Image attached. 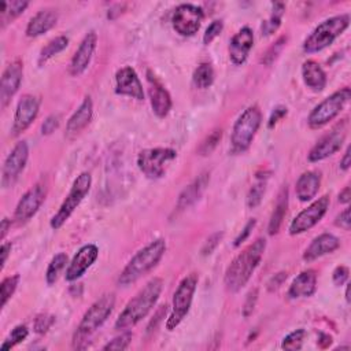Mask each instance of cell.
I'll use <instances>...</instances> for the list:
<instances>
[{
    "instance_id": "cell-31",
    "label": "cell",
    "mask_w": 351,
    "mask_h": 351,
    "mask_svg": "<svg viewBox=\"0 0 351 351\" xmlns=\"http://www.w3.org/2000/svg\"><path fill=\"white\" fill-rule=\"evenodd\" d=\"M0 5H1L0 22H1V27H4L5 25L11 23L15 18H18L26 10L29 3L15 0V1H1Z\"/></svg>"
},
{
    "instance_id": "cell-37",
    "label": "cell",
    "mask_w": 351,
    "mask_h": 351,
    "mask_svg": "<svg viewBox=\"0 0 351 351\" xmlns=\"http://www.w3.org/2000/svg\"><path fill=\"white\" fill-rule=\"evenodd\" d=\"M27 335H29V330H27V328H26L25 325H16V326L11 330V333L8 335V337L4 340V343L1 344L0 348H1L3 351L12 348V347H15L18 343L23 341V340L27 337Z\"/></svg>"
},
{
    "instance_id": "cell-39",
    "label": "cell",
    "mask_w": 351,
    "mask_h": 351,
    "mask_svg": "<svg viewBox=\"0 0 351 351\" xmlns=\"http://www.w3.org/2000/svg\"><path fill=\"white\" fill-rule=\"evenodd\" d=\"M304 336H306V330L304 329H296V330L288 333L282 339L281 347L284 350H291V351L300 350L302 344H303V340H304Z\"/></svg>"
},
{
    "instance_id": "cell-53",
    "label": "cell",
    "mask_w": 351,
    "mask_h": 351,
    "mask_svg": "<svg viewBox=\"0 0 351 351\" xmlns=\"http://www.w3.org/2000/svg\"><path fill=\"white\" fill-rule=\"evenodd\" d=\"M11 243H3L1 244V248H0V254H1V265H0V269L3 270L5 262H7V258H8V254L11 252Z\"/></svg>"
},
{
    "instance_id": "cell-32",
    "label": "cell",
    "mask_w": 351,
    "mask_h": 351,
    "mask_svg": "<svg viewBox=\"0 0 351 351\" xmlns=\"http://www.w3.org/2000/svg\"><path fill=\"white\" fill-rule=\"evenodd\" d=\"M267 180H269L267 173L263 171V173L256 174L255 181L251 185V188L248 191V195H247V206L250 208H255L262 202V197H263L265 191H266Z\"/></svg>"
},
{
    "instance_id": "cell-20",
    "label": "cell",
    "mask_w": 351,
    "mask_h": 351,
    "mask_svg": "<svg viewBox=\"0 0 351 351\" xmlns=\"http://www.w3.org/2000/svg\"><path fill=\"white\" fill-rule=\"evenodd\" d=\"M99 248L95 244L82 245L77 254L73 256L67 270H66V280L75 281L78 280L97 259Z\"/></svg>"
},
{
    "instance_id": "cell-17",
    "label": "cell",
    "mask_w": 351,
    "mask_h": 351,
    "mask_svg": "<svg viewBox=\"0 0 351 351\" xmlns=\"http://www.w3.org/2000/svg\"><path fill=\"white\" fill-rule=\"evenodd\" d=\"M23 75V64L21 60L11 62L1 74L0 82V104L4 108L10 101L11 97L16 93Z\"/></svg>"
},
{
    "instance_id": "cell-50",
    "label": "cell",
    "mask_w": 351,
    "mask_h": 351,
    "mask_svg": "<svg viewBox=\"0 0 351 351\" xmlns=\"http://www.w3.org/2000/svg\"><path fill=\"white\" fill-rule=\"evenodd\" d=\"M255 223H256V221H255V219H250V221L245 223V226L243 228L241 233L234 239V243H233V245H234V247H239L243 241H245V240H247V237L250 236V233H251V230L254 229Z\"/></svg>"
},
{
    "instance_id": "cell-24",
    "label": "cell",
    "mask_w": 351,
    "mask_h": 351,
    "mask_svg": "<svg viewBox=\"0 0 351 351\" xmlns=\"http://www.w3.org/2000/svg\"><path fill=\"white\" fill-rule=\"evenodd\" d=\"M92 112H93L92 99L89 96H86L82 100V103L80 104V107L74 111V114L69 118V121L66 123V136L71 138V137L80 134L90 122Z\"/></svg>"
},
{
    "instance_id": "cell-47",
    "label": "cell",
    "mask_w": 351,
    "mask_h": 351,
    "mask_svg": "<svg viewBox=\"0 0 351 351\" xmlns=\"http://www.w3.org/2000/svg\"><path fill=\"white\" fill-rule=\"evenodd\" d=\"M348 274H350L348 267H346V266H337V267L333 270V273H332L333 284L337 285V287L344 285V284L347 282V280H348Z\"/></svg>"
},
{
    "instance_id": "cell-5",
    "label": "cell",
    "mask_w": 351,
    "mask_h": 351,
    "mask_svg": "<svg viewBox=\"0 0 351 351\" xmlns=\"http://www.w3.org/2000/svg\"><path fill=\"white\" fill-rule=\"evenodd\" d=\"M350 25V15L340 14L322 21L303 41V49L314 53L329 47Z\"/></svg>"
},
{
    "instance_id": "cell-7",
    "label": "cell",
    "mask_w": 351,
    "mask_h": 351,
    "mask_svg": "<svg viewBox=\"0 0 351 351\" xmlns=\"http://www.w3.org/2000/svg\"><path fill=\"white\" fill-rule=\"evenodd\" d=\"M197 285V276L195 273H191L185 276L181 282L178 284L174 295H173V304H171V313L166 321V328L169 330L176 329L181 321L186 317L189 313L193 293L196 291Z\"/></svg>"
},
{
    "instance_id": "cell-56",
    "label": "cell",
    "mask_w": 351,
    "mask_h": 351,
    "mask_svg": "<svg viewBox=\"0 0 351 351\" xmlns=\"http://www.w3.org/2000/svg\"><path fill=\"white\" fill-rule=\"evenodd\" d=\"M10 225H11V221H10L8 218H3L1 225H0V239H1V240L5 237V234H7V232H8Z\"/></svg>"
},
{
    "instance_id": "cell-41",
    "label": "cell",
    "mask_w": 351,
    "mask_h": 351,
    "mask_svg": "<svg viewBox=\"0 0 351 351\" xmlns=\"http://www.w3.org/2000/svg\"><path fill=\"white\" fill-rule=\"evenodd\" d=\"M221 136H222V132H221V129L218 130H214L211 134H208V137L202 143V145H200V148H199V152L202 154V155H207V154H210L215 147H217V144H218V141L221 140Z\"/></svg>"
},
{
    "instance_id": "cell-44",
    "label": "cell",
    "mask_w": 351,
    "mask_h": 351,
    "mask_svg": "<svg viewBox=\"0 0 351 351\" xmlns=\"http://www.w3.org/2000/svg\"><path fill=\"white\" fill-rule=\"evenodd\" d=\"M222 29H223L222 21H218V19H217V21H213V22L208 25V27L206 29L204 34H203V43H204L206 45H208L215 37H218V36L221 34Z\"/></svg>"
},
{
    "instance_id": "cell-6",
    "label": "cell",
    "mask_w": 351,
    "mask_h": 351,
    "mask_svg": "<svg viewBox=\"0 0 351 351\" xmlns=\"http://www.w3.org/2000/svg\"><path fill=\"white\" fill-rule=\"evenodd\" d=\"M262 114L256 106L247 107L236 119L230 137V151L241 154L247 151L261 126Z\"/></svg>"
},
{
    "instance_id": "cell-18",
    "label": "cell",
    "mask_w": 351,
    "mask_h": 351,
    "mask_svg": "<svg viewBox=\"0 0 351 351\" xmlns=\"http://www.w3.org/2000/svg\"><path fill=\"white\" fill-rule=\"evenodd\" d=\"M115 93L129 96L136 100L144 99L143 85L138 80L137 73L130 66L121 67L115 74Z\"/></svg>"
},
{
    "instance_id": "cell-36",
    "label": "cell",
    "mask_w": 351,
    "mask_h": 351,
    "mask_svg": "<svg viewBox=\"0 0 351 351\" xmlns=\"http://www.w3.org/2000/svg\"><path fill=\"white\" fill-rule=\"evenodd\" d=\"M66 263H67V255L64 252H59L51 259V262L47 267V273H45V280H47L48 285H52L56 282V280H58L60 271L64 269Z\"/></svg>"
},
{
    "instance_id": "cell-15",
    "label": "cell",
    "mask_w": 351,
    "mask_h": 351,
    "mask_svg": "<svg viewBox=\"0 0 351 351\" xmlns=\"http://www.w3.org/2000/svg\"><path fill=\"white\" fill-rule=\"evenodd\" d=\"M40 110V99L33 95H25L18 101L14 122L11 126V136H18L25 132L36 119Z\"/></svg>"
},
{
    "instance_id": "cell-13",
    "label": "cell",
    "mask_w": 351,
    "mask_h": 351,
    "mask_svg": "<svg viewBox=\"0 0 351 351\" xmlns=\"http://www.w3.org/2000/svg\"><path fill=\"white\" fill-rule=\"evenodd\" d=\"M29 156V147L26 141H19L11 149L8 156L4 160L1 170V185L3 188H10L18 180L19 174L26 166Z\"/></svg>"
},
{
    "instance_id": "cell-27",
    "label": "cell",
    "mask_w": 351,
    "mask_h": 351,
    "mask_svg": "<svg viewBox=\"0 0 351 351\" xmlns=\"http://www.w3.org/2000/svg\"><path fill=\"white\" fill-rule=\"evenodd\" d=\"M208 181H210V174L203 173L197 178H195L188 186H185L178 196L177 206H176L177 211H182V210L188 208L189 206H192L200 197V195L206 189Z\"/></svg>"
},
{
    "instance_id": "cell-43",
    "label": "cell",
    "mask_w": 351,
    "mask_h": 351,
    "mask_svg": "<svg viewBox=\"0 0 351 351\" xmlns=\"http://www.w3.org/2000/svg\"><path fill=\"white\" fill-rule=\"evenodd\" d=\"M132 340V335L128 332V333H122L121 336H117L115 339H112L111 341H108L103 350H126L129 347V343Z\"/></svg>"
},
{
    "instance_id": "cell-45",
    "label": "cell",
    "mask_w": 351,
    "mask_h": 351,
    "mask_svg": "<svg viewBox=\"0 0 351 351\" xmlns=\"http://www.w3.org/2000/svg\"><path fill=\"white\" fill-rule=\"evenodd\" d=\"M222 237H223V233H222V232H215V233H213V234L204 241V244H203V247H202V255H203V256L210 255V254L218 247V244L221 243Z\"/></svg>"
},
{
    "instance_id": "cell-12",
    "label": "cell",
    "mask_w": 351,
    "mask_h": 351,
    "mask_svg": "<svg viewBox=\"0 0 351 351\" xmlns=\"http://www.w3.org/2000/svg\"><path fill=\"white\" fill-rule=\"evenodd\" d=\"M204 12L202 7L195 4H180L171 18L173 29L181 36H193L203 21Z\"/></svg>"
},
{
    "instance_id": "cell-34",
    "label": "cell",
    "mask_w": 351,
    "mask_h": 351,
    "mask_svg": "<svg viewBox=\"0 0 351 351\" xmlns=\"http://www.w3.org/2000/svg\"><path fill=\"white\" fill-rule=\"evenodd\" d=\"M67 45H69V38L66 36H58L53 40L48 41L47 45L43 47V49L40 51L38 64L43 66L48 59H51L53 55L62 52Z\"/></svg>"
},
{
    "instance_id": "cell-8",
    "label": "cell",
    "mask_w": 351,
    "mask_h": 351,
    "mask_svg": "<svg viewBox=\"0 0 351 351\" xmlns=\"http://www.w3.org/2000/svg\"><path fill=\"white\" fill-rule=\"evenodd\" d=\"M350 97H351V90L350 88L346 86V88H341L340 90H336L326 99H324L310 112L307 118L308 126L313 129H319L326 123H329L333 118H336L340 114V111L348 103Z\"/></svg>"
},
{
    "instance_id": "cell-52",
    "label": "cell",
    "mask_w": 351,
    "mask_h": 351,
    "mask_svg": "<svg viewBox=\"0 0 351 351\" xmlns=\"http://www.w3.org/2000/svg\"><path fill=\"white\" fill-rule=\"evenodd\" d=\"M287 280V273L285 271H280L277 274H274L269 282H267V289L269 291H276L277 288H280L282 285V282Z\"/></svg>"
},
{
    "instance_id": "cell-33",
    "label": "cell",
    "mask_w": 351,
    "mask_h": 351,
    "mask_svg": "<svg viewBox=\"0 0 351 351\" xmlns=\"http://www.w3.org/2000/svg\"><path fill=\"white\" fill-rule=\"evenodd\" d=\"M284 11H285V5L282 3H271V14L269 19L262 22V26H261V32L263 36H270L280 27Z\"/></svg>"
},
{
    "instance_id": "cell-26",
    "label": "cell",
    "mask_w": 351,
    "mask_h": 351,
    "mask_svg": "<svg viewBox=\"0 0 351 351\" xmlns=\"http://www.w3.org/2000/svg\"><path fill=\"white\" fill-rule=\"evenodd\" d=\"M317 288V274L313 269L304 270L298 274L288 289V296L291 299L308 298L315 292Z\"/></svg>"
},
{
    "instance_id": "cell-25",
    "label": "cell",
    "mask_w": 351,
    "mask_h": 351,
    "mask_svg": "<svg viewBox=\"0 0 351 351\" xmlns=\"http://www.w3.org/2000/svg\"><path fill=\"white\" fill-rule=\"evenodd\" d=\"M58 22V12L52 8L40 10L37 14H34L27 26H26V36L27 37H37L48 30H51Z\"/></svg>"
},
{
    "instance_id": "cell-49",
    "label": "cell",
    "mask_w": 351,
    "mask_h": 351,
    "mask_svg": "<svg viewBox=\"0 0 351 351\" xmlns=\"http://www.w3.org/2000/svg\"><path fill=\"white\" fill-rule=\"evenodd\" d=\"M335 225L344 229V230H350V225H351V218H350V208H344L335 219Z\"/></svg>"
},
{
    "instance_id": "cell-46",
    "label": "cell",
    "mask_w": 351,
    "mask_h": 351,
    "mask_svg": "<svg viewBox=\"0 0 351 351\" xmlns=\"http://www.w3.org/2000/svg\"><path fill=\"white\" fill-rule=\"evenodd\" d=\"M256 300H258V289L255 288V289H252V291L248 292L247 299H245L244 306H243V315H244L245 318H248V317L252 314L254 307H255V304H256Z\"/></svg>"
},
{
    "instance_id": "cell-21",
    "label": "cell",
    "mask_w": 351,
    "mask_h": 351,
    "mask_svg": "<svg viewBox=\"0 0 351 351\" xmlns=\"http://www.w3.org/2000/svg\"><path fill=\"white\" fill-rule=\"evenodd\" d=\"M96 43H97V36L95 32H89L84 37L78 49L75 51L74 56L71 58V62L69 66V71L73 77L81 75L88 69L90 59L93 56L95 48H96Z\"/></svg>"
},
{
    "instance_id": "cell-19",
    "label": "cell",
    "mask_w": 351,
    "mask_h": 351,
    "mask_svg": "<svg viewBox=\"0 0 351 351\" xmlns=\"http://www.w3.org/2000/svg\"><path fill=\"white\" fill-rule=\"evenodd\" d=\"M147 81H148V93H149L152 111L155 112L156 117L165 118L171 108V97L166 90V88L149 70L147 71Z\"/></svg>"
},
{
    "instance_id": "cell-1",
    "label": "cell",
    "mask_w": 351,
    "mask_h": 351,
    "mask_svg": "<svg viewBox=\"0 0 351 351\" xmlns=\"http://www.w3.org/2000/svg\"><path fill=\"white\" fill-rule=\"evenodd\" d=\"M266 248V240L259 237L244 248L228 266L223 284L229 292H239L258 267Z\"/></svg>"
},
{
    "instance_id": "cell-29",
    "label": "cell",
    "mask_w": 351,
    "mask_h": 351,
    "mask_svg": "<svg viewBox=\"0 0 351 351\" xmlns=\"http://www.w3.org/2000/svg\"><path fill=\"white\" fill-rule=\"evenodd\" d=\"M302 77L304 84L315 90L319 92L325 88L326 85V74L322 70V67L313 59H308L306 62H303L302 64Z\"/></svg>"
},
{
    "instance_id": "cell-51",
    "label": "cell",
    "mask_w": 351,
    "mask_h": 351,
    "mask_svg": "<svg viewBox=\"0 0 351 351\" xmlns=\"http://www.w3.org/2000/svg\"><path fill=\"white\" fill-rule=\"evenodd\" d=\"M284 115H287V107H284V106H277L276 108H274V111L271 112V115H270V118H269V122H267V128L269 129H271Z\"/></svg>"
},
{
    "instance_id": "cell-48",
    "label": "cell",
    "mask_w": 351,
    "mask_h": 351,
    "mask_svg": "<svg viewBox=\"0 0 351 351\" xmlns=\"http://www.w3.org/2000/svg\"><path fill=\"white\" fill-rule=\"evenodd\" d=\"M58 126H59V115L52 114V115H49V117L44 121V123H43V126H41V133H43V134H51Z\"/></svg>"
},
{
    "instance_id": "cell-55",
    "label": "cell",
    "mask_w": 351,
    "mask_h": 351,
    "mask_svg": "<svg viewBox=\"0 0 351 351\" xmlns=\"http://www.w3.org/2000/svg\"><path fill=\"white\" fill-rule=\"evenodd\" d=\"M350 165H351V160H350V148L346 149L341 160H340V169L341 170H348L350 169Z\"/></svg>"
},
{
    "instance_id": "cell-35",
    "label": "cell",
    "mask_w": 351,
    "mask_h": 351,
    "mask_svg": "<svg viewBox=\"0 0 351 351\" xmlns=\"http://www.w3.org/2000/svg\"><path fill=\"white\" fill-rule=\"evenodd\" d=\"M192 81L196 88L206 89L214 82V69L210 63H200L192 75Z\"/></svg>"
},
{
    "instance_id": "cell-54",
    "label": "cell",
    "mask_w": 351,
    "mask_h": 351,
    "mask_svg": "<svg viewBox=\"0 0 351 351\" xmlns=\"http://www.w3.org/2000/svg\"><path fill=\"white\" fill-rule=\"evenodd\" d=\"M350 199H351V189H350V186H346V188H344L343 191H340V193H339V202L347 204V203L350 202Z\"/></svg>"
},
{
    "instance_id": "cell-3",
    "label": "cell",
    "mask_w": 351,
    "mask_h": 351,
    "mask_svg": "<svg viewBox=\"0 0 351 351\" xmlns=\"http://www.w3.org/2000/svg\"><path fill=\"white\" fill-rule=\"evenodd\" d=\"M115 295L112 292L104 293L100 296L84 314L81 318L74 335H73V347L85 348L90 336L106 322L110 314L114 310Z\"/></svg>"
},
{
    "instance_id": "cell-57",
    "label": "cell",
    "mask_w": 351,
    "mask_h": 351,
    "mask_svg": "<svg viewBox=\"0 0 351 351\" xmlns=\"http://www.w3.org/2000/svg\"><path fill=\"white\" fill-rule=\"evenodd\" d=\"M346 300H347V303H350V285H347V288H346Z\"/></svg>"
},
{
    "instance_id": "cell-28",
    "label": "cell",
    "mask_w": 351,
    "mask_h": 351,
    "mask_svg": "<svg viewBox=\"0 0 351 351\" xmlns=\"http://www.w3.org/2000/svg\"><path fill=\"white\" fill-rule=\"evenodd\" d=\"M321 185V173L315 171V170H310V171H304L296 181V186H295V192H296V197L300 202H308L311 200Z\"/></svg>"
},
{
    "instance_id": "cell-4",
    "label": "cell",
    "mask_w": 351,
    "mask_h": 351,
    "mask_svg": "<svg viewBox=\"0 0 351 351\" xmlns=\"http://www.w3.org/2000/svg\"><path fill=\"white\" fill-rule=\"evenodd\" d=\"M166 251V241L163 239H156L147 244L144 248L137 251L129 263L125 266L118 277V284L122 287L136 282L138 278L145 276L152 270L162 259Z\"/></svg>"
},
{
    "instance_id": "cell-2",
    "label": "cell",
    "mask_w": 351,
    "mask_h": 351,
    "mask_svg": "<svg viewBox=\"0 0 351 351\" xmlns=\"http://www.w3.org/2000/svg\"><path fill=\"white\" fill-rule=\"evenodd\" d=\"M163 288V281L159 277H154L149 280L144 288H141L134 298H132L125 308L121 311L115 321V329H129L140 322L147 314L154 308L155 303L159 299V295Z\"/></svg>"
},
{
    "instance_id": "cell-40",
    "label": "cell",
    "mask_w": 351,
    "mask_h": 351,
    "mask_svg": "<svg viewBox=\"0 0 351 351\" xmlns=\"http://www.w3.org/2000/svg\"><path fill=\"white\" fill-rule=\"evenodd\" d=\"M55 322V317L51 314H38L34 319V332L38 335H44L48 332V329L52 326V324Z\"/></svg>"
},
{
    "instance_id": "cell-9",
    "label": "cell",
    "mask_w": 351,
    "mask_h": 351,
    "mask_svg": "<svg viewBox=\"0 0 351 351\" xmlns=\"http://www.w3.org/2000/svg\"><path fill=\"white\" fill-rule=\"evenodd\" d=\"M176 158L177 152L171 148H147L138 154L137 166L147 178L156 180L166 174L169 166Z\"/></svg>"
},
{
    "instance_id": "cell-22",
    "label": "cell",
    "mask_w": 351,
    "mask_h": 351,
    "mask_svg": "<svg viewBox=\"0 0 351 351\" xmlns=\"http://www.w3.org/2000/svg\"><path fill=\"white\" fill-rule=\"evenodd\" d=\"M254 45V33L248 26L241 27L229 43V58L234 64H243Z\"/></svg>"
},
{
    "instance_id": "cell-30",
    "label": "cell",
    "mask_w": 351,
    "mask_h": 351,
    "mask_svg": "<svg viewBox=\"0 0 351 351\" xmlns=\"http://www.w3.org/2000/svg\"><path fill=\"white\" fill-rule=\"evenodd\" d=\"M287 207H288V188L282 186L280 193H278L274 211H273V214L270 217V221H269V229L267 230H269L270 236H274V234L278 233L280 226L282 223V219L287 214Z\"/></svg>"
},
{
    "instance_id": "cell-16",
    "label": "cell",
    "mask_w": 351,
    "mask_h": 351,
    "mask_svg": "<svg viewBox=\"0 0 351 351\" xmlns=\"http://www.w3.org/2000/svg\"><path fill=\"white\" fill-rule=\"evenodd\" d=\"M346 138V130L343 129L341 125L336 126L332 132L326 133L325 136H322L317 144L310 149L307 159L310 162H319L322 159H326L328 156L336 154Z\"/></svg>"
},
{
    "instance_id": "cell-38",
    "label": "cell",
    "mask_w": 351,
    "mask_h": 351,
    "mask_svg": "<svg viewBox=\"0 0 351 351\" xmlns=\"http://www.w3.org/2000/svg\"><path fill=\"white\" fill-rule=\"evenodd\" d=\"M18 282H19V274H14V276H10L7 278H4L1 281V285H0V296H1V307L5 306V303L8 302V299L14 295L16 287H18Z\"/></svg>"
},
{
    "instance_id": "cell-11",
    "label": "cell",
    "mask_w": 351,
    "mask_h": 351,
    "mask_svg": "<svg viewBox=\"0 0 351 351\" xmlns=\"http://www.w3.org/2000/svg\"><path fill=\"white\" fill-rule=\"evenodd\" d=\"M329 203H330L329 196L324 195V196L318 197L315 202H313L307 208L302 210L289 223V233L292 236L300 234V233H304L306 230L311 229L313 226H315L325 215V213L329 207Z\"/></svg>"
},
{
    "instance_id": "cell-23",
    "label": "cell",
    "mask_w": 351,
    "mask_h": 351,
    "mask_svg": "<svg viewBox=\"0 0 351 351\" xmlns=\"http://www.w3.org/2000/svg\"><path fill=\"white\" fill-rule=\"evenodd\" d=\"M340 247V240L330 233H322L313 239L310 245L303 252V259L306 262L315 261L326 254H332Z\"/></svg>"
},
{
    "instance_id": "cell-42",
    "label": "cell",
    "mask_w": 351,
    "mask_h": 351,
    "mask_svg": "<svg viewBox=\"0 0 351 351\" xmlns=\"http://www.w3.org/2000/svg\"><path fill=\"white\" fill-rule=\"evenodd\" d=\"M285 37H280L276 43H273V45L266 51V53L263 55V58H262V62L265 63V64H271L273 62H274V59L278 56V53L281 52V49H282V47H284V44H285Z\"/></svg>"
},
{
    "instance_id": "cell-14",
    "label": "cell",
    "mask_w": 351,
    "mask_h": 351,
    "mask_svg": "<svg viewBox=\"0 0 351 351\" xmlns=\"http://www.w3.org/2000/svg\"><path fill=\"white\" fill-rule=\"evenodd\" d=\"M47 196V186L43 182H37L34 186H32L18 202L15 213H14V221L16 223H25L27 222L41 207Z\"/></svg>"
},
{
    "instance_id": "cell-10",
    "label": "cell",
    "mask_w": 351,
    "mask_h": 351,
    "mask_svg": "<svg viewBox=\"0 0 351 351\" xmlns=\"http://www.w3.org/2000/svg\"><path fill=\"white\" fill-rule=\"evenodd\" d=\"M90 185H92V177L88 171L81 173L74 180L69 195L66 196V199L60 204L56 214L51 218V228L52 229H55V230L59 229L70 218V215L80 206L82 199L88 195V192L90 189Z\"/></svg>"
}]
</instances>
